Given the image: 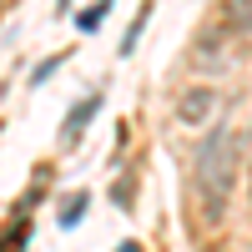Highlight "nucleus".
I'll use <instances>...</instances> for the list:
<instances>
[{"mask_svg":"<svg viewBox=\"0 0 252 252\" xmlns=\"http://www.w3.org/2000/svg\"><path fill=\"white\" fill-rule=\"evenodd\" d=\"M96 106H101V91H91V96H81L76 106H71V116H66V126H61V141H81V131H86V121L96 116Z\"/></svg>","mask_w":252,"mask_h":252,"instance_id":"obj_3","label":"nucleus"},{"mask_svg":"<svg viewBox=\"0 0 252 252\" xmlns=\"http://www.w3.org/2000/svg\"><path fill=\"white\" fill-rule=\"evenodd\" d=\"M56 66H61V56H51V61H40V66H35V76H31V81H46V76H51Z\"/></svg>","mask_w":252,"mask_h":252,"instance_id":"obj_8","label":"nucleus"},{"mask_svg":"<svg viewBox=\"0 0 252 252\" xmlns=\"http://www.w3.org/2000/svg\"><path fill=\"white\" fill-rule=\"evenodd\" d=\"M121 252H141V247H136V242H121Z\"/></svg>","mask_w":252,"mask_h":252,"instance_id":"obj_9","label":"nucleus"},{"mask_svg":"<svg viewBox=\"0 0 252 252\" xmlns=\"http://www.w3.org/2000/svg\"><path fill=\"white\" fill-rule=\"evenodd\" d=\"M237 166H242L237 131L232 126H212V136L197 146V192H202L212 217H222L227 192H232V182H237Z\"/></svg>","mask_w":252,"mask_h":252,"instance_id":"obj_1","label":"nucleus"},{"mask_svg":"<svg viewBox=\"0 0 252 252\" xmlns=\"http://www.w3.org/2000/svg\"><path fill=\"white\" fill-rule=\"evenodd\" d=\"M227 20H232V26H242V31L252 35V10H247V5H232V10H227Z\"/></svg>","mask_w":252,"mask_h":252,"instance_id":"obj_7","label":"nucleus"},{"mask_svg":"<svg viewBox=\"0 0 252 252\" xmlns=\"http://www.w3.org/2000/svg\"><path fill=\"white\" fill-rule=\"evenodd\" d=\"M212 111H217V91H212V86H187V91L177 96V121H182V126H207Z\"/></svg>","mask_w":252,"mask_h":252,"instance_id":"obj_2","label":"nucleus"},{"mask_svg":"<svg viewBox=\"0 0 252 252\" xmlns=\"http://www.w3.org/2000/svg\"><path fill=\"white\" fill-rule=\"evenodd\" d=\"M86 202H91L86 192H76V197L66 202V212H61V222H66V227H76V222H81V212H86Z\"/></svg>","mask_w":252,"mask_h":252,"instance_id":"obj_4","label":"nucleus"},{"mask_svg":"<svg viewBox=\"0 0 252 252\" xmlns=\"http://www.w3.org/2000/svg\"><path fill=\"white\" fill-rule=\"evenodd\" d=\"M101 20H106V5H96V10H81V15H76V26H81V31H96Z\"/></svg>","mask_w":252,"mask_h":252,"instance_id":"obj_5","label":"nucleus"},{"mask_svg":"<svg viewBox=\"0 0 252 252\" xmlns=\"http://www.w3.org/2000/svg\"><path fill=\"white\" fill-rule=\"evenodd\" d=\"M26 237H31V227L20 222L15 232H10V237H0V252H20V242H26Z\"/></svg>","mask_w":252,"mask_h":252,"instance_id":"obj_6","label":"nucleus"}]
</instances>
